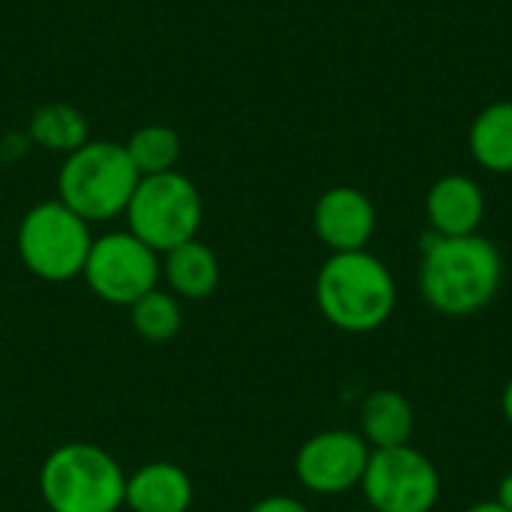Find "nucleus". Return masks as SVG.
<instances>
[{"label": "nucleus", "instance_id": "14", "mask_svg": "<svg viewBox=\"0 0 512 512\" xmlns=\"http://www.w3.org/2000/svg\"><path fill=\"white\" fill-rule=\"evenodd\" d=\"M417 429L414 405L399 390H375L360 405V435L369 450H390L411 444Z\"/></svg>", "mask_w": 512, "mask_h": 512}, {"label": "nucleus", "instance_id": "19", "mask_svg": "<svg viewBox=\"0 0 512 512\" xmlns=\"http://www.w3.org/2000/svg\"><path fill=\"white\" fill-rule=\"evenodd\" d=\"M249 512H309V507L291 495H270V498H261L258 504H252Z\"/></svg>", "mask_w": 512, "mask_h": 512}, {"label": "nucleus", "instance_id": "16", "mask_svg": "<svg viewBox=\"0 0 512 512\" xmlns=\"http://www.w3.org/2000/svg\"><path fill=\"white\" fill-rule=\"evenodd\" d=\"M27 138L45 150L69 156L72 150H78L90 141V126L78 108L63 105V102H51V105H42L33 111Z\"/></svg>", "mask_w": 512, "mask_h": 512}, {"label": "nucleus", "instance_id": "1", "mask_svg": "<svg viewBox=\"0 0 512 512\" xmlns=\"http://www.w3.org/2000/svg\"><path fill=\"white\" fill-rule=\"evenodd\" d=\"M504 282V261L492 240L480 234L438 237L423 246L420 291L426 303L450 318H465L486 309Z\"/></svg>", "mask_w": 512, "mask_h": 512}, {"label": "nucleus", "instance_id": "2", "mask_svg": "<svg viewBox=\"0 0 512 512\" xmlns=\"http://www.w3.org/2000/svg\"><path fill=\"white\" fill-rule=\"evenodd\" d=\"M321 315L342 333L381 330L396 312V279L372 252H333L315 279Z\"/></svg>", "mask_w": 512, "mask_h": 512}, {"label": "nucleus", "instance_id": "10", "mask_svg": "<svg viewBox=\"0 0 512 512\" xmlns=\"http://www.w3.org/2000/svg\"><path fill=\"white\" fill-rule=\"evenodd\" d=\"M378 225V213L372 198L357 186H333L327 189L312 210L315 237L330 252H360L372 240Z\"/></svg>", "mask_w": 512, "mask_h": 512}, {"label": "nucleus", "instance_id": "20", "mask_svg": "<svg viewBox=\"0 0 512 512\" xmlns=\"http://www.w3.org/2000/svg\"><path fill=\"white\" fill-rule=\"evenodd\" d=\"M504 510L512 512V471L501 480V486H498V498H495Z\"/></svg>", "mask_w": 512, "mask_h": 512}, {"label": "nucleus", "instance_id": "4", "mask_svg": "<svg viewBox=\"0 0 512 512\" xmlns=\"http://www.w3.org/2000/svg\"><path fill=\"white\" fill-rule=\"evenodd\" d=\"M129 153L117 141H87L72 150L57 171V201H63L84 222H108L126 213L138 186Z\"/></svg>", "mask_w": 512, "mask_h": 512}, {"label": "nucleus", "instance_id": "6", "mask_svg": "<svg viewBox=\"0 0 512 512\" xmlns=\"http://www.w3.org/2000/svg\"><path fill=\"white\" fill-rule=\"evenodd\" d=\"M123 216L129 222L126 231H132L150 249L165 255L174 246L198 237L204 204L201 192L186 174L165 171L138 180Z\"/></svg>", "mask_w": 512, "mask_h": 512}, {"label": "nucleus", "instance_id": "18", "mask_svg": "<svg viewBox=\"0 0 512 512\" xmlns=\"http://www.w3.org/2000/svg\"><path fill=\"white\" fill-rule=\"evenodd\" d=\"M129 321H132V330L141 339H147V342H171L183 327V309H180V300L171 291L153 288L150 294H144L141 300H135L129 306Z\"/></svg>", "mask_w": 512, "mask_h": 512}, {"label": "nucleus", "instance_id": "13", "mask_svg": "<svg viewBox=\"0 0 512 512\" xmlns=\"http://www.w3.org/2000/svg\"><path fill=\"white\" fill-rule=\"evenodd\" d=\"M162 279L177 300H207L222 279L216 252L195 240H186L162 255Z\"/></svg>", "mask_w": 512, "mask_h": 512}, {"label": "nucleus", "instance_id": "11", "mask_svg": "<svg viewBox=\"0 0 512 512\" xmlns=\"http://www.w3.org/2000/svg\"><path fill=\"white\" fill-rule=\"evenodd\" d=\"M426 216L438 237L477 234L486 216V195L477 180L465 174H447L432 183L426 195Z\"/></svg>", "mask_w": 512, "mask_h": 512}, {"label": "nucleus", "instance_id": "3", "mask_svg": "<svg viewBox=\"0 0 512 512\" xmlns=\"http://www.w3.org/2000/svg\"><path fill=\"white\" fill-rule=\"evenodd\" d=\"M39 495L51 512H120L126 501V471L108 450L69 441L45 456Z\"/></svg>", "mask_w": 512, "mask_h": 512}, {"label": "nucleus", "instance_id": "15", "mask_svg": "<svg viewBox=\"0 0 512 512\" xmlns=\"http://www.w3.org/2000/svg\"><path fill=\"white\" fill-rule=\"evenodd\" d=\"M468 150L474 162L492 174H512V102L486 105L471 129H468Z\"/></svg>", "mask_w": 512, "mask_h": 512}, {"label": "nucleus", "instance_id": "22", "mask_svg": "<svg viewBox=\"0 0 512 512\" xmlns=\"http://www.w3.org/2000/svg\"><path fill=\"white\" fill-rule=\"evenodd\" d=\"M465 512H510V510H504L498 501H480V504H474V507H468Z\"/></svg>", "mask_w": 512, "mask_h": 512}, {"label": "nucleus", "instance_id": "21", "mask_svg": "<svg viewBox=\"0 0 512 512\" xmlns=\"http://www.w3.org/2000/svg\"><path fill=\"white\" fill-rule=\"evenodd\" d=\"M501 411H504L507 423L512 426V378L507 381V387H504V396H501Z\"/></svg>", "mask_w": 512, "mask_h": 512}, {"label": "nucleus", "instance_id": "5", "mask_svg": "<svg viewBox=\"0 0 512 512\" xmlns=\"http://www.w3.org/2000/svg\"><path fill=\"white\" fill-rule=\"evenodd\" d=\"M18 258L42 282H72L81 276L93 246L90 222L72 213L63 201L30 207L15 234Z\"/></svg>", "mask_w": 512, "mask_h": 512}, {"label": "nucleus", "instance_id": "7", "mask_svg": "<svg viewBox=\"0 0 512 512\" xmlns=\"http://www.w3.org/2000/svg\"><path fill=\"white\" fill-rule=\"evenodd\" d=\"M81 279L87 288L111 306H132L162 279V258L132 231H108L93 237Z\"/></svg>", "mask_w": 512, "mask_h": 512}, {"label": "nucleus", "instance_id": "8", "mask_svg": "<svg viewBox=\"0 0 512 512\" xmlns=\"http://www.w3.org/2000/svg\"><path fill=\"white\" fill-rule=\"evenodd\" d=\"M360 489L375 512H432L441 498V474L411 444L372 450Z\"/></svg>", "mask_w": 512, "mask_h": 512}, {"label": "nucleus", "instance_id": "12", "mask_svg": "<svg viewBox=\"0 0 512 512\" xmlns=\"http://www.w3.org/2000/svg\"><path fill=\"white\" fill-rule=\"evenodd\" d=\"M195 501L192 477L174 462H147L126 474V501L132 512H189Z\"/></svg>", "mask_w": 512, "mask_h": 512}, {"label": "nucleus", "instance_id": "17", "mask_svg": "<svg viewBox=\"0 0 512 512\" xmlns=\"http://www.w3.org/2000/svg\"><path fill=\"white\" fill-rule=\"evenodd\" d=\"M135 171L141 177H150V174H165V171H177V162H180V135L171 129V126H162V123H150V126H141L132 132V138L123 144Z\"/></svg>", "mask_w": 512, "mask_h": 512}, {"label": "nucleus", "instance_id": "9", "mask_svg": "<svg viewBox=\"0 0 512 512\" xmlns=\"http://www.w3.org/2000/svg\"><path fill=\"white\" fill-rule=\"evenodd\" d=\"M369 444L360 432L348 429H327L312 435L294 459L297 480L324 498L345 495L363 483L366 465H369Z\"/></svg>", "mask_w": 512, "mask_h": 512}]
</instances>
